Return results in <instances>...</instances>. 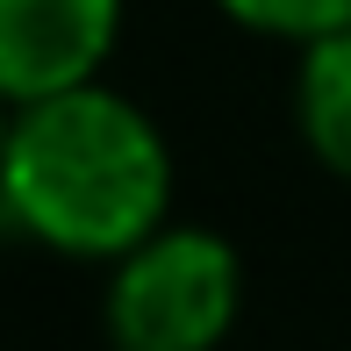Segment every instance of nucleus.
Instances as JSON below:
<instances>
[{
    "mask_svg": "<svg viewBox=\"0 0 351 351\" xmlns=\"http://www.w3.org/2000/svg\"><path fill=\"white\" fill-rule=\"evenodd\" d=\"M172 158L151 115L108 86H65L22 101L8 130L0 201L29 237L65 258H122L165 222Z\"/></svg>",
    "mask_w": 351,
    "mask_h": 351,
    "instance_id": "obj_1",
    "label": "nucleus"
},
{
    "mask_svg": "<svg viewBox=\"0 0 351 351\" xmlns=\"http://www.w3.org/2000/svg\"><path fill=\"white\" fill-rule=\"evenodd\" d=\"M244 273L208 230H151L115 258L108 337L115 351H215L237 323Z\"/></svg>",
    "mask_w": 351,
    "mask_h": 351,
    "instance_id": "obj_2",
    "label": "nucleus"
},
{
    "mask_svg": "<svg viewBox=\"0 0 351 351\" xmlns=\"http://www.w3.org/2000/svg\"><path fill=\"white\" fill-rule=\"evenodd\" d=\"M115 29L122 0H0V93L43 101L86 86L115 51Z\"/></svg>",
    "mask_w": 351,
    "mask_h": 351,
    "instance_id": "obj_3",
    "label": "nucleus"
},
{
    "mask_svg": "<svg viewBox=\"0 0 351 351\" xmlns=\"http://www.w3.org/2000/svg\"><path fill=\"white\" fill-rule=\"evenodd\" d=\"M294 115H301L308 151L337 180H351V29H330V36L308 43L301 86H294Z\"/></svg>",
    "mask_w": 351,
    "mask_h": 351,
    "instance_id": "obj_4",
    "label": "nucleus"
},
{
    "mask_svg": "<svg viewBox=\"0 0 351 351\" xmlns=\"http://www.w3.org/2000/svg\"><path fill=\"white\" fill-rule=\"evenodd\" d=\"M222 14H237L244 29H265V36H294V43L351 29V0H222Z\"/></svg>",
    "mask_w": 351,
    "mask_h": 351,
    "instance_id": "obj_5",
    "label": "nucleus"
},
{
    "mask_svg": "<svg viewBox=\"0 0 351 351\" xmlns=\"http://www.w3.org/2000/svg\"><path fill=\"white\" fill-rule=\"evenodd\" d=\"M0 101H8V93H0ZM8 130L14 122H8V108H0V165H8Z\"/></svg>",
    "mask_w": 351,
    "mask_h": 351,
    "instance_id": "obj_6",
    "label": "nucleus"
}]
</instances>
